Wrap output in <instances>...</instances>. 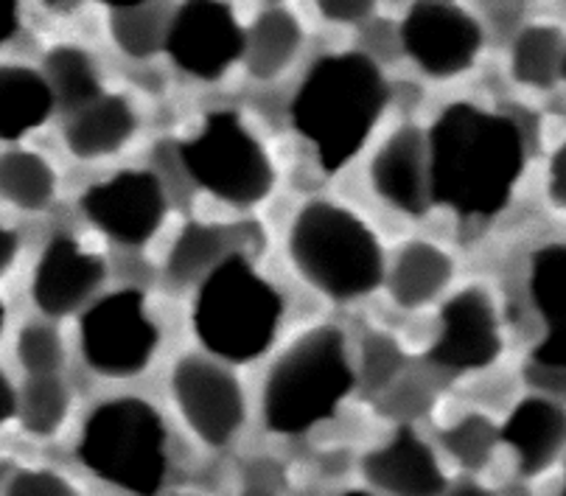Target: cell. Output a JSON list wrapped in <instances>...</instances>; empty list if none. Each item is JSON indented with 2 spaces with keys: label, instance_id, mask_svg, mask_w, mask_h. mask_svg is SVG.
Returning <instances> with one entry per match:
<instances>
[{
  "label": "cell",
  "instance_id": "6da1fadb",
  "mask_svg": "<svg viewBox=\"0 0 566 496\" xmlns=\"http://www.w3.org/2000/svg\"><path fill=\"white\" fill-rule=\"evenodd\" d=\"M427 146L434 205L471 219L505 211L524 171V135L511 118L452 104L434 122Z\"/></svg>",
  "mask_w": 566,
  "mask_h": 496
},
{
  "label": "cell",
  "instance_id": "7a4b0ae2",
  "mask_svg": "<svg viewBox=\"0 0 566 496\" xmlns=\"http://www.w3.org/2000/svg\"><path fill=\"white\" fill-rule=\"evenodd\" d=\"M387 102V85L365 54L314 62L292 102V124L314 146L319 166L339 171L359 155Z\"/></svg>",
  "mask_w": 566,
  "mask_h": 496
},
{
  "label": "cell",
  "instance_id": "3957f363",
  "mask_svg": "<svg viewBox=\"0 0 566 496\" xmlns=\"http://www.w3.org/2000/svg\"><path fill=\"white\" fill-rule=\"evenodd\" d=\"M356 381L345 334L334 326L308 328L266 370L261 388L264 426L281 437L308 435L337 415Z\"/></svg>",
  "mask_w": 566,
  "mask_h": 496
},
{
  "label": "cell",
  "instance_id": "277c9868",
  "mask_svg": "<svg viewBox=\"0 0 566 496\" xmlns=\"http://www.w3.org/2000/svg\"><path fill=\"white\" fill-rule=\"evenodd\" d=\"M295 273L319 295L350 303L374 295L385 281V253L370 224L339 202H308L286 236Z\"/></svg>",
  "mask_w": 566,
  "mask_h": 496
},
{
  "label": "cell",
  "instance_id": "5b68a950",
  "mask_svg": "<svg viewBox=\"0 0 566 496\" xmlns=\"http://www.w3.org/2000/svg\"><path fill=\"white\" fill-rule=\"evenodd\" d=\"M76 461L127 496H157L169 479V432L151 401L115 395L93 407L76 441Z\"/></svg>",
  "mask_w": 566,
  "mask_h": 496
},
{
  "label": "cell",
  "instance_id": "8992f818",
  "mask_svg": "<svg viewBox=\"0 0 566 496\" xmlns=\"http://www.w3.org/2000/svg\"><path fill=\"white\" fill-rule=\"evenodd\" d=\"M281 292L241 253L199 281L193 303V334L219 362L248 365L264 357L281 328Z\"/></svg>",
  "mask_w": 566,
  "mask_h": 496
},
{
  "label": "cell",
  "instance_id": "52a82bcc",
  "mask_svg": "<svg viewBox=\"0 0 566 496\" xmlns=\"http://www.w3.org/2000/svg\"><path fill=\"white\" fill-rule=\"evenodd\" d=\"M182 169L219 202L253 208L272 194L275 169L239 116L213 113L188 144L180 146Z\"/></svg>",
  "mask_w": 566,
  "mask_h": 496
},
{
  "label": "cell",
  "instance_id": "ba28073f",
  "mask_svg": "<svg viewBox=\"0 0 566 496\" xmlns=\"http://www.w3.org/2000/svg\"><path fill=\"white\" fill-rule=\"evenodd\" d=\"M78 348L87 368L104 379L146 373L160 348V326L144 292L120 289L93 303L78 323Z\"/></svg>",
  "mask_w": 566,
  "mask_h": 496
},
{
  "label": "cell",
  "instance_id": "9c48e42d",
  "mask_svg": "<svg viewBox=\"0 0 566 496\" xmlns=\"http://www.w3.org/2000/svg\"><path fill=\"white\" fill-rule=\"evenodd\" d=\"M169 393L186 430L208 448H224L248 424V395L224 362L186 353L169 376Z\"/></svg>",
  "mask_w": 566,
  "mask_h": 496
},
{
  "label": "cell",
  "instance_id": "30bf717a",
  "mask_svg": "<svg viewBox=\"0 0 566 496\" xmlns=\"http://www.w3.org/2000/svg\"><path fill=\"white\" fill-rule=\"evenodd\" d=\"M500 315L482 286H469L449 297L440 309V326L427 362L449 373H480L502 357Z\"/></svg>",
  "mask_w": 566,
  "mask_h": 496
},
{
  "label": "cell",
  "instance_id": "8fae6325",
  "mask_svg": "<svg viewBox=\"0 0 566 496\" xmlns=\"http://www.w3.org/2000/svg\"><path fill=\"white\" fill-rule=\"evenodd\" d=\"M401 45L423 73L447 80L474 65L482 31L454 0H416L401 23Z\"/></svg>",
  "mask_w": 566,
  "mask_h": 496
},
{
  "label": "cell",
  "instance_id": "7c38bea8",
  "mask_svg": "<svg viewBox=\"0 0 566 496\" xmlns=\"http://www.w3.org/2000/svg\"><path fill=\"white\" fill-rule=\"evenodd\" d=\"M87 222L124 247H144L166 219V191L151 171H120L82 197Z\"/></svg>",
  "mask_w": 566,
  "mask_h": 496
},
{
  "label": "cell",
  "instance_id": "4fadbf2b",
  "mask_svg": "<svg viewBox=\"0 0 566 496\" xmlns=\"http://www.w3.org/2000/svg\"><path fill=\"white\" fill-rule=\"evenodd\" d=\"M166 51L191 76L219 80L244 54V34L222 0H186L169 23Z\"/></svg>",
  "mask_w": 566,
  "mask_h": 496
},
{
  "label": "cell",
  "instance_id": "5bb4252c",
  "mask_svg": "<svg viewBox=\"0 0 566 496\" xmlns=\"http://www.w3.org/2000/svg\"><path fill=\"white\" fill-rule=\"evenodd\" d=\"M359 472L379 496H443L449 488L434 448L410 424L361 454Z\"/></svg>",
  "mask_w": 566,
  "mask_h": 496
},
{
  "label": "cell",
  "instance_id": "9a60e30c",
  "mask_svg": "<svg viewBox=\"0 0 566 496\" xmlns=\"http://www.w3.org/2000/svg\"><path fill=\"white\" fill-rule=\"evenodd\" d=\"M107 266L102 255L85 250L76 239L54 236L34 266L31 297L45 317H67L102 289Z\"/></svg>",
  "mask_w": 566,
  "mask_h": 496
},
{
  "label": "cell",
  "instance_id": "2e32d148",
  "mask_svg": "<svg viewBox=\"0 0 566 496\" xmlns=\"http://www.w3.org/2000/svg\"><path fill=\"white\" fill-rule=\"evenodd\" d=\"M370 182L387 205L407 217L429 211V146L421 129L403 127L381 144L370 163Z\"/></svg>",
  "mask_w": 566,
  "mask_h": 496
},
{
  "label": "cell",
  "instance_id": "e0dca14e",
  "mask_svg": "<svg viewBox=\"0 0 566 496\" xmlns=\"http://www.w3.org/2000/svg\"><path fill=\"white\" fill-rule=\"evenodd\" d=\"M500 448L513 454L518 477L549 472L566 452V410L547 395H531L507 412Z\"/></svg>",
  "mask_w": 566,
  "mask_h": 496
},
{
  "label": "cell",
  "instance_id": "ac0fdd59",
  "mask_svg": "<svg viewBox=\"0 0 566 496\" xmlns=\"http://www.w3.org/2000/svg\"><path fill=\"white\" fill-rule=\"evenodd\" d=\"M531 300L542 320L533 365L566 370V244H547L531 258Z\"/></svg>",
  "mask_w": 566,
  "mask_h": 496
},
{
  "label": "cell",
  "instance_id": "d6986e66",
  "mask_svg": "<svg viewBox=\"0 0 566 496\" xmlns=\"http://www.w3.org/2000/svg\"><path fill=\"white\" fill-rule=\"evenodd\" d=\"M454 278V261L432 242H410L398 250L387 273V289L396 306L416 312L438 300Z\"/></svg>",
  "mask_w": 566,
  "mask_h": 496
},
{
  "label": "cell",
  "instance_id": "ffe728a7",
  "mask_svg": "<svg viewBox=\"0 0 566 496\" xmlns=\"http://www.w3.org/2000/svg\"><path fill=\"white\" fill-rule=\"evenodd\" d=\"M133 133V107L118 96H102L76 109V116L65 127V146L73 158L98 160L124 149Z\"/></svg>",
  "mask_w": 566,
  "mask_h": 496
},
{
  "label": "cell",
  "instance_id": "44dd1931",
  "mask_svg": "<svg viewBox=\"0 0 566 496\" xmlns=\"http://www.w3.org/2000/svg\"><path fill=\"white\" fill-rule=\"evenodd\" d=\"M54 104L45 76L29 67H0V140H20L43 127Z\"/></svg>",
  "mask_w": 566,
  "mask_h": 496
},
{
  "label": "cell",
  "instance_id": "7402d4cb",
  "mask_svg": "<svg viewBox=\"0 0 566 496\" xmlns=\"http://www.w3.org/2000/svg\"><path fill=\"white\" fill-rule=\"evenodd\" d=\"M301 43V23L290 12L283 9L264 12L244 36V62H248L250 76L261 82L277 80L292 65Z\"/></svg>",
  "mask_w": 566,
  "mask_h": 496
},
{
  "label": "cell",
  "instance_id": "603a6c76",
  "mask_svg": "<svg viewBox=\"0 0 566 496\" xmlns=\"http://www.w3.org/2000/svg\"><path fill=\"white\" fill-rule=\"evenodd\" d=\"M73 390L62 373L25 376L18 390V421L20 430L34 441H51L62 435L71 421Z\"/></svg>",
  "mask_w": 566,
  "mask_h": 496
},
{
  "label": "cell",
  "instance_id": "cb8c5ba5",
  "mask_svg": "<svg viewBox=\"0 0 566 496\" xmlns=\"http://www.w3.org/2000/svg\"><path fill=\"white\" fill-rule=\"evenodd\" d=\"M56 175L36 151L14 149L0 155V200L20 211L40 213L54 202Z\"/></svg>",
  "mask_w": 566,
  "mask_h": 496
},
{
  "label": "cell",
  "instance_id": "d4e9b609",
  "mask_svg": "<svg viewBox=\"0 0 566 496\" xmlns=\"http://www.w3.org/2000/svg\"><path fill=\"white\" fill-rule=\"evenodd\" d=\"M228 255V236H224L222 228L193 222L171 247L169 261H166V275L177 286L206 281Z\"/></svg>",
  "mask_w": 566,
  "mask_h": 496
},
{
  "label": "cell",
  "instance_id": "484cf974",
  "mask_svg": "<svg viewBox=\"0 0 566 496\" xmlns=\"http://www.w3.org/2000/svg\"><path fill=\"white\" fill-rule=\"evenodd\" d=\"M566 43L555 25H531L516 36L511 71L527 87H553L564 67Z\"/></svg>",
  "mask_w": 566,
  "mask_h": 496
},
{
  "label": "cell",
  "instance_id": "4316f807",
  "mask_svg": "<svg viewBox=\"0 0 566 496\" xmlns=\"http://www.w3.org/2000/svg\"><path fill=\"white\" fill-rule=\"evenodd\" d=\"M43 76L65 109H82L98 98V73L91 56L76 45H60L45 56Z\"/></svg>",
  "mask_w": 566,
  "mask_h": 496
},
{
  "label": "cell",
  "instance_id": "83f0119b",
  "mask_svg": "<svg viewBox=\"0 0 566 496\" xmlns=\"http://www.w3.org/2000/svg\"><path fill=\"white\" fill-rule=\"evenodd\" d=\"M440 446L463 472L480 474L500 452V426L485 412H465L440 432Z\"/></svg>",
  "mask_w": 566,
  "mask_h": 496
},
{
  "label": "cell",
  "instance_id": "f1b7e54d",
  "mask_svg": "<svg viewBox=\"0 0 566 496\" xmlns=\"http://www.w3.org/2000/svg\"><path fill=\"white\" fill-rule=\"evenodd\" d=\"M113 36L118 49L129 56H146L157 54L160 49H166V34H169V25H166V14L155 7H127L115 9L113 12Z\"/></svg>",
  "mask_w": 566,
  "mask_h": 496
},
{
  "label": "cell",
  "instance_id": "f546056e",
  "mask_svg": "<svg viewBox=\"0 0 566 496\" xmlns=\"http://www.w3.org/2000/svg\"><path fill=\"white\" fill-rule=\"evenodd\" d=\"M403 365H407V357H403L396 337L385 331H374L361 342V362L356 376H359L361 388L368 390L370 395H385L387 390L398 384Z\"/></svg>",
  "mask_w": 566,
  "mask_h": 496
},
{
  "label": "cell",
  "instance_id": "4dcf8cb0",
  "mask_svg": "<svg viewBox=\"0 0 566 496\" xmlns=\"http://www.w3.org/2000/svg\"><path fill=\"white\" fill-rule=\"evenodd\" d=\"M14 357L25 376H45L62 373L65 365V342L60 331L49 323H29L20 328L18 342H14Z\"/></svg>",
  "mask_w": 566,
  "mask_h": 496
},
{
  "label": "cell",
  "instance_id": "1f68e13d",
  "mask_svg": "<svg viewBox=\"0 0 566 496\" xmlns=\"http://www.w3.org/2000/svg\"><path fill=\"white\" fill-rule=\"evenodd\" d=\"M0 496H82V490L73 485L71 477H65L56 468L31 466L14 468Z\"/></svg>",
  "mask_w": 566,
  "mask_h": 496
},
{
  "label": "cell",
  "instance_id": "d6a6232c",
  "mask_svg": "<svg viewBox=\"0 0 566 496\" xmlns=\"http://www.w3.org/2000/svg\"><path fill=\"white\" fill-rule=\"evenodd\" d=\"M376 0H317V9L334 23H359L370 18Z\"/></svg>",
  "mask_w": 566,
  "mask_h": 496
},
{
  "label": "cell",
  "instance_id": "836d02e7",
  "mask_svg": "<svg viewBox=\"0 0 566 496\" xmlns=\"http://www.w3.org/2000/svg\"><path fill=\"white\" fill-rule=\"evenodd\" d=\"M547 197L558 211H566V140L555 149L547 171Z\"/></svg>",
  "mask_w": 566,
  "mask_h": 496
},
{
  "label": "cell",
  "instance_id": "e575fe53",
  "mask_svg": "<svg viewBox=\"0 0 566 496\" xmlns=\"http://www.w3.org/2000/svg\"><path fill=\"white\" fill-rule=\"evenodd\" d=\"M12 418H18V390L12 388L9 376L0 370V430H3Z\"/></svg>",
  "mask_w": 566,
  "mask_h": 496
},
{
  "label": "cell",
  "instance_id": "d590c367",
  "mask_svg": "<svg viewBox=\"0 0 566 496\" xmlns=\"http://www.w3.org/2000/svg\"><path fill=\"white\" fill-rule=\"evenodd\" d=\"M18 250H20L18 233L0 222V275H7L9 270H12L14 258H18Z\"/></svg>",
  "mask_w": 566,
  "mask_h": 496
},
{
  "label": "cell",
  "instance_id": "8d00e7d4",
  "mask_svg": "<svg viewBox=\"0 0 566 496\" xmlns=\"http://www.w3.org/2000/svg\"><path fill=\"white\" fill-rule=\"evenodd\" d=\"M18 0H0V45L9 43L18 31Z\"/></svg>",
  "mask_w": 566,
  "mask_h": 496
},
{
  "label": "cell",
  "instance_id": "74e56055",
  "mask_svg": "<svg viewBox=\"0 0 566 496\" xmlns=\"http://www.w3.org/2000/svg\"><path fill=\"white\" fill-rule=\"evenodd\" d=\"M443 496H502V494H496V490L489 488V485L476 483V479H460L458 485H449V488L443 490Z\"/></svg>",
  "mask_w": 566,
  "mask_h": 496
},
{
  "label": "cell",
  "instance_id": "f35d334b",
  "mask_svg": "<svg viewBox=\"0 0 566 496\" xmlns=\"http://www.w3.org/2000/svg\"><path fill=\"white\" fill-rule=\"evenodd\" d=\"M235 496H277V494L272 488H266V485L255 483V485H248V488H241Z\"/></svg>",
  "mask_w": 566,
  "mask_h": 496
},
{
  "label": "cell",
  "instance_id": "ab89813d",
  "mask_svg": "<svg viewBox=\"0 0 566 496\" xmlns=\"http://www.w3.org/2000/svg\"><path fill=\"white\" fill-rule=\"evenodd\" d=\"M104 3H109L113 9H127V7H140V3H146V0H104Z\"/></svg>",
  "mask_w": 566,
  "mask_h": 496
},
{
  "label": "cell",
  "instance_id": "60d3db41",
  "mask_svg": "<svg viewBox=\"0 0 566 496\" xmlns=\"http://www.w3.org/2000/svg\"><path fill=\"white\" fill-rule=\"evenodd\" d=\"M337 496H379V494H374V490H343V494Z\"/></svg>",
  "mask_w": 566,
  "mask_h": 496
},
{
  "label": "cell",
  "instance_id": "b9f144b4",
  "mask_svg": "<svg viewBox=\"0 0 566 496\" xmlns=\"http://www.w3.org/2000/svg\"><path fill=\"white\" fill-rule=\"evenodd\" d=\"M45 3H49V7H71L73 0H45Z\"/></svg>",
  "mask_w": 566,
  "mask_h": 496
},
{
  "label": "cell",
  "instance_id": "7bdbcfd3",
  "mask_svg": "<svg viewBox=\"0 0 566 496\" xmlns=\"http://www.w3.org/2000/svg\"><path fill=\"white\" fill-rule=\"evenodd\" d=\"M3 323H7V306L0 300V334H3Z\"/></svg>",
  "mask_w": 566,
  "mask_h": 496
},
{
  "label": "cell",
  "instance_id": "ee69618b",
  "mask_svg": "<svg viewBox=\"0 0 566 496\" xmlns=\"http://www.w3.org/2000/svg\"><path fill=\"white\" fill-rule=\"evenodd\" d=\"M560 496H566V472H564V485H560Z\"/></svg>",
  "mask_w": 566,
  "mask_h": 496
},
{
  "label": "cell",
  "instance_id": "f6af8a7d",
  "mask_svg": "<svg viewBox=\"0 0 566 496\" xmlns=\"http://www.w3.org/2000/svg\"><path fill=\"white\" fill-rule=\"evenodd\" d=\"M560 76H564V80H566V56H564V67H560Z\"/></svg>",
  "mask_w": 566,
  "mask_h": 496
}]
</instances>
